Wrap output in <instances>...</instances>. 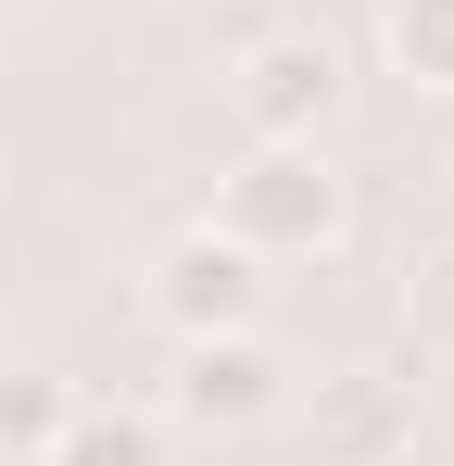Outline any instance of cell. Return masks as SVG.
I'll return each instance as SVG.
<instances>
[{"mask_svg":"<svg viewBox=\"0 0 454 466\" xmlns=\"http://www.w3.org/2000/svg\"><path fill=\"white\" fill-rule=\"evenodd\" d=\"M215 228L253 252V265H291V252H328L354 228V189L328 177L315 139H253V152L215 177Z\"/></svg>","mask_w":454,"mask_h":466,"instance_id":"6da1fadb","label":"cell"},{"mask_svg":"<svg viewBox=\"0 0 454 466\" xmlns=\"http://www.w3.org/2000/svg\"><path fill=\"white\" fill-rule=\"evenodd\" d=\"M139 303H151V328H164V340H227V328H265V265H253V252L202 215V228H177L164 252H151Z\"/></svg>","mask_w":454,"mask_h":466,"instance_id":"7a4b0ae2","label":"cell"},{"mask_svg":"<svg viewBox=\"0 0 454 466\" xmlns=\"http://www.w3.org/2000/svg\"><path fill=\"white\" fill-rule=\"evenodd\" d=\"M227 114H240L253 139H315V127L341 114V38H328V25H265V38H240Z\"/></svg>","mask_w":454,"mask_h":466,"instance_id":"3957f363","label":"cell"},{"mask_svg":"<svg viewBox=\"0 0 454 466\" xmlns=\"http://www.w3.org/2000/svg\"><path fill=\"white\" fill-rule=\"evenodd\" d=\"M164 416H177V429H202V441L278 429V416H291V366L265 353V328H227V340H177V366H164Z\"/></svg>","mask_w":454,"mask_h":466,"instance_id":"277c9868","label":"cell"},{"mask_svg":"<svg viewBox=\"0 0 454 466\" xmlns=\"http://www.w3.org/2000/svg\"><path fill=\"white\" fill-rule=\"evenodd\" d=\"M303 441H315V466H404L417 454V390L378 379V366H341L303 403Z\"/></svg>","mask_w":454,"mask_h":466,"instance_id":"5b68a950","label":"cell"},{"mask_svg":"<svg viewBox=\"0 0 454 466\" xmlns=\"http://www.w3.org/2000/svg\"><path fill=\"white\" fill-rule=\"evenodd\" d=\"M38 466H164V416H139V403H76Z\"/></svg>","mask_w":454,"mask_h":466,"instance_id":"8992f818","label":"cell"},{"mask_svg":"<svg viewBox=\"0 0 454 466\" xmlns=\"http://www.w3.org/2000/svg\"><path fill=\"white\" fill-rule=\"evenodd\" d=\"M64 416H76V390L51 379V366H0V454H26V466H38Z\"/></svg>","mask_w":454,"mask_h":466,"instance_id":"52a82bcc","label":"cell"},{"mask_svg":"<svg viewBox=\"0 0 454 466\" xmlns=\"http://www.w3.org/2000/svg\"><path fill=\"white\" fill-rule=\"evenodd\" d=\"M391 76L454 101V0H391Z\"/></svg>","mask_w":454,"mask_h":466,"instance_id":"ba28073f","label":"cell"},{"mask_svg":"<svg viewBox=\"0 0 454 466\" xmlns=\"http://www.w3.org/2000/svg\"><path fill=\"white\" fill-rule=\"evenodd\" d=\"M404 328H417V353H429V366H454V239L404 278Z\"/></svg>","mask_w":454,"mask_h":466,"instance_id":"9c48e42d","label":"cell"}]
</instances>
